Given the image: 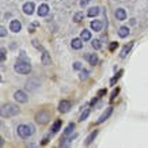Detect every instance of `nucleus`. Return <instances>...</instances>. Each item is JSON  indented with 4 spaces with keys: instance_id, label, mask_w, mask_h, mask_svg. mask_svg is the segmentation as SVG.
<instances>
[{
    "instance_id": "nucleus-1",
    "label": "nucleus",
    "mask_w": 148,
    "mask_h": 148,
    "mask_svg": "<svg viewBox=\"0 0 148 148\" xmlns=\"http://www.w3.org/2000/svg\"><path fill=\"white\" fill-rule=\"evenodd\" d=\"M19 113V108L15 106L14 103H4L1 106V117L8 118V117H14Z\"/></svg>"
},
{
    "instance_id": "nucleus-2",
    "label": "nucleus",
    "mask_w": 148,
    "mask_h": 148,
    "mask_svg": "<svg viewBox=\"0 0 148 148\" xmlns=\"http://www.w3.org/2000/svg\"><path fill=\"white\" fill-rule=\"evenodd\" d=\"M34 133V126L33 125H19L18 126V135L22 139H27Z\"/></svg>"
},
{
    "instance_id": "nucleus-3",
    "label": "nucleus",
    "mask_w": 148,
    "mask_h": 148,
    "mask_svg": "<svg viewBox=\"0 0 148 148\" xmlns=\"http://www.w3.org/2000/svg\"><path fill=\"white\" fill-rule=\"evenodd\" d=\"M14 69H15V72H18V73H29V72L32 71V65L27 63V61H21L19 60L18 63L15 64V67H14Z\"/></svg>"
},
{
    "instance_id": "nucleus-4",
    "label": "nucleus",
    "mask_w": 148,
    "mask_h": 148,
    "mask_svg": "<svg viewBox=\"0 0 148 148\" xmlns=\"http://www.w3.org/2000/svg\"><path fill=\"white\" fill-rule=\"evenodd\" d=\"M49 113L46 112V110H41V112L37 113L36 116V121L38 122V124H41V125H45L46 122H49Z\"/></svg>"
},
{
    "instance_id": "nucleus-5",
    "label": "nucleus",
    "mask_w": 148,
    "mask_h": 148,
    "mask_svg": "<svg viewBox=\"0 0 148 148\" xmlns=\"http://www.w3.org/2000/svg\"><path fill=\"white\" fill-rule=\"evenodd\" d=\"M14 98L16 99V102H19V103H26L27 101H29L26 92H23V91H16V92L14 94Z\"/></svg>"
},
{
    "instance_id": "nucleus-6",
    "label": "nucleus",
    "mask_w": 148,
    "mask_h": 148,
    "mask_svg": "<svg viewBox=\"0 0 148 148\" xmlns=\"http://www.w3.org/2000/svg\"><path fill=\"white\" fill-rule=\"evenodd\" d=\"M71 109V102L69 101H61L58 105V112L60 113H67Z\"/></svg>"
},
{
    "instance_id": "nucleus-7",
    "label": "nucleus",
    "mask_w": 148,
    "mask_h": 148,
    "mask_svg": "<svg viewBox=\"0 0 148 148\" xmlns=\"http://www.w3.org/2000/svg\"><path fill=\"white\" fill-rule=\"evenodd\" d=\"M21 29H22V25H21L19 21H12V22L10 23V30L12 33H19Z\"/></svg>"
},
{
    "instance_id": "nucleus-8",
    "label": "nucleus",
    "mask_w": 148,
    "mask_h": 148,
    "mask_svg": "<svg viewBox=\"0 0 148 148\" xmlns=\"http://www.w3.org/2000/svg\"><path fill=\"white\" fill-rule=\"evenodd\" d=\"M112 113H113V108H108V109H106V112H103V114L99 117L97 122H98V124H102L103 121H106L109 117H110V114H112Z\"/></svg>"
},
{
    "instance_id": "nucleus-9",
    "label": "nucleus",
    "mask_w": 148,
    "mask_h": 148,
    "mask_svg": "<svg viewBox=\"0 0 148 148\" xmlns=\"http://www.w3.org/2000/svg\"><path fill=\"white\" fill-rule=\"evenodd\" d=\"M23 12L26 14V15H32L34 12V3H32V1L26 3V4L23 5Z\"/></svg>"
},
{
    "instance_id": "nucleus-10",
    "label": "nucleus",
    "mask_w": 148,
    "mask_h": 148,
    "mask_svg": "<svg viewBox=\"0 0 148 148\" xmlns=\"http://www.w3.org/2000/svg\"><path fill=\"white\" fill-rule=\"evenodd\" d=\"M38 15L40 16H45V15H48V12H49V5L48 4H41L40 7H38Z\"/></svg>"
},
{
    "instance_id": "nucleus-11",
    "label": "nucleus",
    "mask_w": 148,
    "mask_h": 148,
    "mask_svg": "<svg viewBox=\"0 0 148 148\" xmlns=\"http://www.w3.org/2000/svg\"><path fill=\"white\" fill-rule=\"evenodd\" d=\"M116 18H117V21H124V19L126 18V12H125V10L124 8H118L116 11Z\"/></svg>"
},
{
    "instance_id": "nucleus-12",
    "label": "nucleus",
    "mask_w": 148,
    "mask_h": 148,
    "mask_svg": "<svg viewBox=\"0 0 148 148\" xmlns=\"http://www.w3.org/2000/svg\"><path fill=\"white\" fill-rule=\"evenodd\" d=\"M97 135H98V129H95L94 132H91L90 135H88V137H87V139H86V145H90L91 143H92V141H94V139L95 137H97Z\"/></svg>"
},
{
    "instance_id": "nucleus-13",
    "label": "nucleus",
    "mask_w": 148,
    "mask_h": 148,
    "mask_svg": "<svg viewBox=\"0 0 148 148\" xmlns=\"http://www.w3.org/2000/svg\"><path fill=\"white\" fill-rule=\"evenodd\" d=\"M91 29H92L94 32H101V30H102V23H101V21H92V22H91Z\"/></svg>"
},
{
    "instance_id": "nucleus-14",
    "label": "nucleus",
    "mask_w": 148,
    "mask_h": 148,
    "mask_svg": "<svg viewBox=\"0 0 148 148\" xmlns=\"http://www.w3.org/2000/svg\"><path fill=\"white\" fill-rule=\"evenodd\" d=\"M72 48L73 49H82V46H83V42H82V38H75V40H72Z\"/></svg>"
},
{
    "instance_id": "nucleus-15",
    "label": "nucleus",
    "mask_w": 148,
    "mask_h": 148,
    "mask_svg": "<svg viewBox=\"0 0 148 148\" xmlns=\"http://www.w3.org/2000/svg\"><path fill=\"white\" fill-rule=\"evenodd\" d=\"M52 63V60L49 57V53L46 52V50H42V64H45V65H49Z\"/></svg>"
},
{
    "instance_id": "nucleus-16",
    "label": "nucleus",
    "mask_w": 148,
    "mask_h": 148,
    "mask_svg": "<svg viewBox=\"0 0 148 148\" xmlns=\"http://www.w3.org/2000/svg\"><path fill=\"white\" fill-rule=\"evenodd\" d=\"M87 60H88V63L91 64V65H97L98 64V56L97 54H88L87 56Z\"/></svg>"
},
{
    "instance_id": "nucleus-17",
    "label": "nucleus",
    "mask_w": 148,
    "mask_h": 148,
    "mask_svg": "<svg viewBox=\"0 0 148 148\" xmlns=\"http://www.w3.org/2000/svg\"><path fill=\"white\" fill-rule=\"evenodd\" d=\"M128 34H129V29H128V27H120V30H118V36L121 37V38H125Z\"/></svg>"
},
{
    "instance_id": "nucleus-18",
    "label": "nucleus",
    "mask_w": 148,
    "mask_h": 148,
    "mask_svg": "<svg viewBox=\"0 0 148 148\" xmlns=\"http://www.w3.org/2000/svg\"><path fill=\"white\" fill-rule=\"evenodd\" d=\"M80 38L83 41H88V40H91V34H90V32L88 30H82V34H80Z\"/></svg>"
},
{
    "instance_id": "nucleus-19",
    "label": "nucleus",
    "mask_w": 148,
    "mask_h": 148,
    "mask_svg": "<svg viewBox=\"0 0 148 148\" xmlns=\"http://www.w3.org/2000/svg\"><path fill=\"white\" fill-rule=\"evenodd\" d=\"M98 14H99V8H98V7H91V8L88 10L87 15H88V16H97Z\"/></svg>"
},
{
    "instance_id": "nucleus-20",
    "label": "nucleus",
    "mask_w": 148,
    "mask_h": 148,
    "mask_svg": "<svg viewBox=\"0 0 148 148\" xmlns=\"http://www.w3.org/2000/svg\"><path fill=\"white\" fill-rule=\"evenodd\" d=\"M60 126H61V120H57V121L53 124V126H52V133H56V132L60 129Z\"/></svg>"
},
{
    "instance_id": "nucleus-21",
    "label": "nucleus",
    "mask_w": 148,
    "mask_h": 148,
    "mask_svg": "<svg viewBox=\"0 0 148 148\" xmlns=\"http://www.w3.org/2000/svg\"><path fill=\"white\" fill-rule=\"evenodd\" d=\"M132 46H133V42H130L129 45H126L125 48L122 49V52H121V57H125L126 54H128V52L130 50V48H132Z\"/></svg>"
},
{
    "instance_id": "nucleus-22",
    "label": "nucleus",
    "mask_w": 148,
    "mask_h": 148,
    "mask_svg": "<svg viewBox=\"0 0 148 148\" xmlns=\"http://www.w3.org/2000/svg\"><path fill=\"white\" fill-rule=\"evenodd\" d=\"M73 129H75V124H69V125L65 128V130H64V135H69V133H72L73 132Z\"/></svg>"
},
{
    "instance_id": "nucleus-23",
    "label": "nucleus",
    "mask_w": 148,
    "mask_h": 148,
    "mask_svg": "<svg viewBox=\"0 0 148 148\" xmlns=\"http://www.w3.org/2000/svg\"><path fill=\"white\" fill-rule=\"evenodd\" d=\"M91 45H92V48L94 49H101V41L99 40H92V42H91Z\"/></svg>"
},
{
    "instance_id": "nucleus-24",
    "label": "nucleus",
    "mask_w": 148,
    "mask_h": 148,
    "mask_svg": "<svg viewBox=\"0 0 148 148\" xmlns=\"http://www.w3.org/2000/svg\"><path fill=\"white\" fill-rule=\"evenodd\" d=\"M87 76H88V71L87 69H82V72H80V80H84V79H87Z\"/></svg>"
},
{
    "instance_id": "nucleus-25",
    "label": "nucleus",
    "mask_w": 148,
    "mask_h": 148,
    "mask_svg": "<svg viewBox=\"0 0 148 148\" xmlns=\"http://www.w3.org/2000/svg\"><path fill=\"white\" fill-rule=\"evenodd\" d=\"M82 18H83V12H77L73 15V21H75V22H80Z\"/></svg>"
},
{
    "instance_id": "nucleus-26",
    "label": "nucleus",
    "mask_w": 148,
    "mask_h": 148,
    "mask_svg": "<svg viewBox=\"0 0 148 148\" xmlns=\"http://www.w3.org/2000/svg\"><path fill=\"white\" fill-rule=\"evenodd\" d=\"M88 114H90V110L87 109V110H84V113H83V114H82V116H80V118H79V120H80V121H84L86 118L88 117Z\"/></svg>"
},
{
    "instance_id": "nucleus-27",
    "label": "nucleus",
    "mask_w": 148,
    "mask_h": 148,
    "mask_svg": "<svg viewBox=\"0 0 148 148\" xmlns=\"http://www.w3.org/2000/svg\"><path fill=\"white\" fill-rule=\"evenodd\" d=\"M0 53H1V61H5V57H7V50H5V48H1V50H0Z\"/></svg>"
},
{
    "instance_id": "nucleus-28",
    "label": "nucleus",
    "mask_w": 148,
    "mask_h": 148,
    "mask_svg": "<svg viewBox=\"0 0 148 148\" xmlns=\"http://www.w3.org/2000/svg\"><path fill=\"white\" fill-rule=\"evenodd\" d=\"M90 1H91V0H80V7H82V8H84V7L88 4Z\"/></svg>"
},
{
    "instance_id": "nucleus-29",
    "label": "nucleus",
    "mask_w": 148,
    "mask_h": 148,
    "mask_svg": "<svg viewBox=\"0 0 148 148\" xmlns=\"http://www.w3.org/2000/svg\"><path fill=\"white\" fill-rule=\"evenodd\" d=\"M117 46H118V42H112V44H110V46H109V49H110V50L113 52V50L116 49Z\"/></svg>"
},
{
    "instance_id": "nucleus-30",
    "label": "nucleus",
    "mask_w": 148,
    "mask_h": 148,
    "mask_svg": "<svg viewBox=\"0 0 148 148\" xmlns=\"http://www.w3.org/2000/svg\"><path fill=\"white\" fill-rule=\"evenodd\" d=\"M5 34H7V30H5V27L1 26V29H0V36H1V37H5Z\"/></svg>"
},
{
    "instance_id": "nucleus-31",
    "label": "nucleus",
    "mask_w": 148,
    "mask_h": 148,
    "mask_svg": "<svg viewBox=\"0 0 148 148\" xmlns=\"http://www.w3.org/2000/svg\"><path fill=\"white\" fill-rule=\"evenodd\" d=\"M73 69H82V63L76 61V63L73 64Z\"/></svg>"
},
{
    "instance_id": "nucleus-32",
    "label": "nucleus",
    "mask_w": 148,
    "mask_h": 148,
    "mask_svg": "<svg viewBox=\"0 0 148 148\" xmlns=\"http://www.w3.org/2000/svg\"><path fill=\"white\" fill-rule=\"evenodd\" d=\"M118 91H120V90H118V88H117V90H114V91H113V94H112V101H113V99H114V98H116V95L118 94Z\"/></svg>"
},
{
    "instance_id": "nucleus-33",
    "label": "nucleus",
    "mask_w": 148,
    "mask_h": 148,
    "mask_svg": "<svg viewBox=\"0 0 148 148\" xmlns=\"http://www.w3.org/2000/svg\"><path fill=\"white\" fill-rule=\"evenodd\" d=\"M103 94H106V90H101V91H99V92H98V95H99V97H101V95H103Z\"/></svg>"
},
{
    "instance_id": "nucleus-34",
    "label": "nucleus",
    "mask_w": 148,
    "mask_h": 148,
    "mask_svg": "<svg viewBox=\"0 0 148 148\" xmlns=\"http://www.w3.org/2000/svg\"><path fill=\"white\" fill-rule=\"evenodd\" d=\"M97 101H98V99L95 98V99H92V101H91V105H94V103H97Z\"/></svg>"
}]
</instances>
